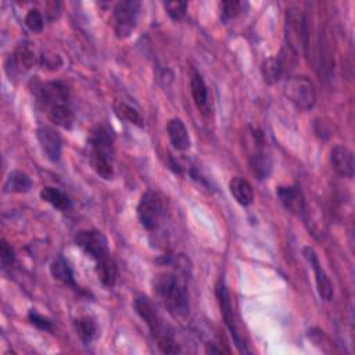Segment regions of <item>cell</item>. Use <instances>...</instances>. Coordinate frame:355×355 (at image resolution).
<instances>
[{"label": "cell", "mask_w": 355, "mask_h": 355, "mask_svg": "<svg viewBox=\"0 0 355 355\" xmlns=\"http://www.w3.org/2000/svg\"><path fill=\"white\" fill-rule=\"evenodd\" d=\"M38 100L42 104L45 113L56 125L71 129L74 125L76 115L71 106L69 89L62 81H51L42 84L38 88Z\"/></svg>", "instance_id": "obj_1"}, {"label": "cell", "mask_w": 355, "mask_h": 355, "mask_svg": "<svg viewBox=\"0 0 355 355\" xmlns=\"http://www.w3.org/2000/svg\"><path fill=\"white\" fill-rule=\"evenodd\" d=\"M156 297L175 319L189 317V296L185 283L174 273H159L153 280Z\"/></svg>", "instance_id": "obj_2"}, {"label": "cell", "mask_w": 355, "mask_h": 355, "mask_svg": "<svg viewBox=\"0 0 355 355\" xmlns=\"http://www.w3.org/2000/svg\"><path fill=\"white\" fill-rule=\"evenodd\" d=\"M133 307H135L137 315L141 319H144L146 322V325L149 326L150 333L157 343V347L164 354H178V352H181V348H179L178 343L175 341L172 330L170 329L168 325H165L164 319L157 312L152 300H149L145 296L136 297V300L133 303Z\"/></svg>", "instance_id": "obj_3"}, {"label": "cell", "mask_w": 355, "mask_h": 355, "mask_svg": "<svg viewBox=\"0 0 355 355\" xmlns=\"http://www.w3.org/2000/svg\"><path fill=\"white\" fill-rule=\"evenodd\" d=\"M91 161L98 172L106 181L114 178V135L107 125H99L89 137Z\"/></svg>", "instance_id": "obj_4"}, {"label": "cell", "mask_w": 355, "mask_h": 355, "mask_svg": "<svg viewBox=\"0 0 355 355\" xmlns=\"http://www.w3.org/2000/svg\"><path fill=\"white\" fill-rule=\"evenodd\" d=\"M165 214V204L161 194L149 190L141 196L137 204V218L145 229L154 231L159 228Z\"/></svg>", "instance_id": "obj_5"}, {"label": "cell", "mask_w": 355, "mask_h": 355, "mask_svg": "<svg viewBox=\"0 0 355 355\" xmlns=\"http://www.w3.org/2000/svg\"><path fill=\"white\" fill-rule=\"evenodd\" d=\"M285 93L292 104L300 111H308L317 102L314 84L307 77H292L288 80Z\"/></svg>", "instance_id": "obj_6"}, {"label": "cell", "mask_w": 355, "mask_h": 355, "mask_svg": "<svg viewBox=\"0 0 355 355\" xmlns=\"http://www.w3.org/2000/svg\"><path fill=\"white\" fill-rule=\"evenodd\" d=\"M251 141L253 145L250 148V154H249V163L253 174L260 179H266L271 175L272 171V159L269 153L266 152V141L258 129H251Z\"/></svg>", "instance_id": "obj_7"}, {"label": "cell", "mask_w": 355, "mask_h": 355, "mask_svg": "<svg viewBox=\"0 0 355 355\" xmlns=\"http://www.w3.org/2000/svg\"><path fill=\"white\" fill-rule=\"evenodd\" d=\"M216 295H217V300L220 304V310H221V315L224 318V322L228 328V330L231 332V336L238 347V350L240 352H250L247 350V345L244 344V340L239 332L238 323H236V318H235V312H233V307H232V300H231V293L225 285L224 279H220L217 283L216 288Z\"/></svg>", "instance_id": "obj_8"}, {"label": "cell", "mask_w": 355, "mask_h": 355, "mask_svg": "<svg viewBox=\"0 0 355 355\" xmlns=\"http://www.w3.org/2000/svg\"><path fill=\"white\" fill-rule=\"evenodd\" d=\"M76 244L92 260L96 261V264L103 262L108 258H111V253L108 249V242L106 236L95 229L91 231H81L76 236Z\"/></svg>", "instance_id": "obj_9"}, {"label": "cell", "mask_w": 355, "mask_h": 355, "mask_svg": "<svg viewBox=\"0 0 355 355\" xmlns=\"http://www.w3.org/2000/svg\"><path fill=\"white\" fill-rule=\"evenodd\" d=\"M286 31H288V41L290 49L296 51V49H303L307 51L308 49V19L307 16L299 9H289L286 14Z\"/></svg>", "instance_id": "obj_10"}, {"label": "cell", "mask_w": 355, "mask_h": 355, "mask_svg": "<svg viewBox=\"0 0 355 355\" xmlns=\"http://www.w3.org/2000/svg\"><path fill=\"white\" fill-rule=\"evenodd\" d=\"M140 6H141L140 2H136V0H124V2H118L115 5L114 8L115 34L119 39H126L136 28Z\"/></svg>", "instance_id": "obj_11"}, {"label": "cell", "mask_w": 355, "mask_h": 355, "mask_svg": "<svg viewBox=\"0 0 355 355\" xmlns=\"http://www.w3.org/2000/svg\"><path fill=\"white\" fill-rule=\"evenodd\" d=\"M36 137L46 159L51 163H58L62 153V139L60 133L50 126H41L36 130Z\"/></svg>", "instance_id": "obj_12"}, {"label": "cell", "mask_w": 355, "mask_h": 355, "mask_svg": "<svg viewBox=\"0 0 355 355\" xmlns=\"http://www.w3.org/2000/svg\"><path fill=\"white\" fill-rule=\"evenodd\" d=\"M304 257L310 262L311 268L315 272L317 288H318V293H319L321 299L325 300V301H332V299H333V285H332L330 279L328 277L326 272L323 271L315 250L311 249V247H306L304 249Z\"/></svg>", "instance_id": "obj_13"}, {"label": "cell", "mask_w": 355, "mask_h": 355, "mask_svg": "<svg viewBox=\"0 0 355 355\" xmlns=\"http://www.w3.org/2000/svg\"><path fill=\"white\" fill-rule=\"evenodd\" d=\"M276 194L289 212L295 216H303L306 211V198L303 192L296 186H279L276 189Z\"/></svg>", "instance_id": "obj_14"}, {"label": "cell", "mask_w": 355, "mask_h": 355, "mask_svg": "<svg viewBox=\"0 0 355 355\" xmlns=\"http://www.w3.org/2000/svg\"><path fill=\"white\" fill-rule=\"evenodd\" d=\"M332 168L344 178L351 179L354 176V154L352 152L341 145H337L330 152Z\"/></svg>", "instance_id": "obj_15"}, {"label": "cell", "mask_w": 355, "mask_h": 355, "mask_svg": "<svg viewBox=\"0 0 355 355\" xmlns=\"http://www.w3.org/2000/svg\"><path fill=\"white\" fill-rule=\"evenodd\" d=\"M286 62H288V56L285 54V51H283L279 56H276V57H271V58L265 60L262 62V67H261V73H262L264 81L268 85H273L277 81H280L283 74H285Z\"/></svg>", "instance_id": "obj_16"}, {"label": "cell", "mask_w": 355, "mask_h": 355, "mask_svg": "<svg viewBox=\"0 0 355 355\" xmlns=\"http://www.w3.org/2000/svg\"><path fill=\"white\" fill-rule=\"evenodd\" d=\"M167 132H168V137H170V141L174 146V149H176L179 152H186L187 149H190L192 140H190L187 128L182 119H179V118L171 119L167 125Z\"/></svg>", "instance_id": "obj_17"}, {"label": "cell", "mask_w": 355, "mask_h": 355, "mask_svg": "<svg viewBox=\"0 0 355 355\" xmlns=\"http://www.w3.org/2000/svg\"><path fill=\"white\" fill-rule=\"evenodd\" d=\"M190 89H192V96L194 100V104L197 110L201 114H208L209 113V100H208V89L207 85L200 76V73L193 68L192 76H190Z\"/></svg>", "instance_id": "obj_18"}, {"label": "cell", "mask_w": 355, "mask_h": 355, "mask_svg": "<svg viewBox=\"0 0 355 355\" xmlns=\"http://www.w3.org/2000/svg\"><path fill=\"white\" fill-rule=\"evenodd\" d=\"M35 62H36V56H35L34 46L30 42L20 43L16 47L14 54L12 56L13 68L19 71V73H25V71L34 67Z\"/></svg>", "instance_id": "obj_19"}, {"label": "cell", "mask_w": 355, "mask_h": 355, "mask_svg": "<svg viewBox=\"0 0 355 355\" xmlns=\"http://www.w3.org/2000/svg\"><path fill=\"white\" fill-rule=\"evenodd\" d=\"M229 189L232 196L235 197V200L243 205L247 207L254 201V190L253 186L249 181H246L244 178L236 176L229 182Z\"/></svg>", "instance_id": "obj_20"}, {"label": "cell", "mask_w": 355, "mask_h": 355, "mask_svg": "<svg viewBox=\"0 0 355 355\" xmlns=\"http://www.w3.org/2000/svg\"><path fill=\"white\" fill-rule=\"evenodd\" d=\"M50 272H51V276L64 283L65 286H71V288H77V283H76V277H74V272H73V268L69 266L68 261L64 258V257H58L56 258L51 265H50Z\"/></svg>", "instance_id": "obj_21"}, {"label": "cell", "mask_w": 355, "mask_h": 355, "mask_svg": "<svg viewBox=\"0 0 355 355\" xmlns=\"http://www.w3.org/2000/svg\"><path fill=\"white\" fill-rule=\"evenodd\" d=\"M41 197L43 201L49 203L51 207H54L56 209H60V211L69 209L71 204H73L67 193H64L62 190L53 187V186L43 187L41 192Z\"/></svg>", "instance_id": "obj_22"}, {"label": "cell", "mask_w": 355, "mask_h": 355, "mask_svg": "<svg viewBox=\"0 0 355 355\" xmlns=\"http://www.w3.org/2000/svg\"><path fill=\"white\" fill-rule=\"evenodd\" d=\"M32 187L31 178L23 171H12L5 182V193H27Z\"/></svg>", "instance_id": "obj_23"}, {"label": "cell", "mask_w": 355, "mask_h": 355, "mask_svg": "<svg viewBox=\"0 0 355 355\" xmlns=\"http://www.w3.org/2000/svg\"><path fill=\"white\" fill-rule=\"evenodd\" d=\"M96 273L99 276V280L106 288H113L118 279V268L115 261L113 258H108L103 262L96 264Z\"/></svg>", "instance_id": "obj_24"}, {"label": "cell", "mask_w": 355, "mask_h": 355, "mask_svg": "<svg viewBox=\"0 0 355 355\" xmlns=\"http://www.w3.org/2000/svg\"><path fill=\"white\" fill-rule=\"evenodd\" d=\"M76 330L85 344H91L98 337V323L92 317H82L77 319Z\"/></svg>", "instance_id": "obj_25"}, {"label": "cell", "mask_w": 355, "mask_h": 355, "mask_svg": "<svg viewBox=\"0 0 355 355\" xmlns=\"http://www.w3.org/2000/svg\"><path fill=\"white\" fill-rule=\"evenodd\" d=\"M114 111H115V114H117L121 119H125V121H128L129 124L136 125V126H139V128L144 126V118H141V115H140L135 108H132L130 106H128V104H125V103H122V102H117V103L114 104Z\"/></svg>", "instance_id": "obj_26"}, {"label": "cell", "mask_w": 355, "mask_h": 355, "mask_svg": "<svg viewBox=\"0 0 355 355\" xmlns=\"http://www.w3.org/2000/svg\"><path fill=\"white\" fill-rule=\"evenodd\" d=\"M25 25L35 34H41L43 31V16L38 9H31L25 16Z\"/></svg>", "instance_id": "obj_27"}, {"label": "cell", "mask_w": 355, "mask_h": 355, "mask_svg": "<svg viewBox=\"0 0 355 355\" xmlns=\"http://www.w3.org/2000/svg\"><path fill=\"white\" fill-rule=\"evenodd\" d=\"M243 3L242 2H224L221 6V19L222 21H231L235 17H238L242 13L243 9Z\"/></svg>", "instance_id": "obj_28"}, {"label": "cell", "mask_w": 355, "mask_h": 355, "mask_svg": "<svg viewBox=\"0 0 355 355\" xmlns=\"http://www.w3.org/2000/svg\"><path fill=\"white\" fill-rule=\"evenodd\" d=\"M168 16L175 20V21H179L185 17L186 14V10H187V3L186 2H170V3H165L164 5Z\"/></svg>", "instance_id": "obj_29"}, {"label": "cell", "mask_w": 355, "mask_h": 355, "mask_svg": "<svg viewBox=\"0 0 355 355\" xmlns=\"http://www.w3.org/2000/svg\"><path fill=\"white\" fill-rule=\"evenodd\" d=\"M0 258H2V265L3 268H9L14 264L16 261V254L12 246L3 239L2 244H0Z\"/></svg>", "instance_id": "obj_30"}, {"label": "cell", "mask_w": 355, "mask_h": 355, "mask_svg": "<svg viewBox=\"0 0 355 355\" xmlns=\"http://www.w3.org/2000/svg\"><path fill=\"white\" fill-rule=\"evenodd\" d=\"M28 318H30V322H31L34 326H36L38 329L45 330V332H51V330H53V323H51L47 318H45L43 315L38 314L36 311H31V312L28 314Z\"/></svg>", "instance_id": "obj_31"}]
</instances>
